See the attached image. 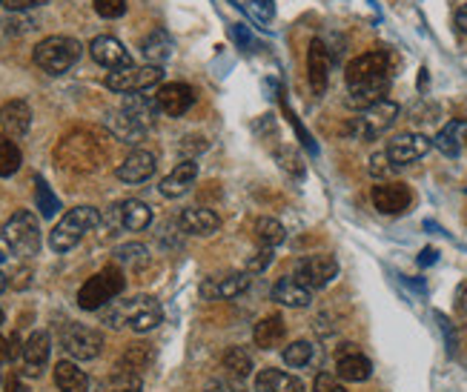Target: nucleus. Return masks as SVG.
I'll return each mask as SVG.
<instances>
[{"mask_svg": "<svg viewBox=\"0 0 467 392\" xmlns=\"http://www.w3.org/2000/svg\"><path fill=\"white\" fill-rule=\"evenodd\" d=\"M396 172V167L390 163V158H388V152H376L373 158H370V175L373 178H390Z\"/></svg>", "mask_w": 467, "mask_h": 392, "instance_id": "nucleus-43", "label": "nucleus"}, {"mask_svg": "<svg viewBox=\"0 0 467 392\" xmlns=\"http://www.w3.org/2000/svg\"><path fill=\"white\" fill-rule=\"evenodd\" d=\"M104 127H107V132L115 138V140H120V143H130V147H135V143L147 135V129L140 127V123H135L124 109H112V112H107V118H104Z\"/></svg>", "mask_w": 467, "mask_h": 392, "instance_id": "nucleus-26", "label": "nucleus"}, {"mask_svg": "<svg viewBox=\"0 0 467 392\" xmlns=\"http://www.w3.org/2000/svg\"><path fill=\"white\" fill-rule=\"evenodd\" d=\"M120 109H124L135 123H140L144 129H150L155 118H158V100L155 95H140V92H132V95H124V103H120Z\"/></svg>", "mask_w": 467, "mask_h": 392, "instance_id": "nucleus-28", "label": "nucleus"}, {"mask_svg": "<svg viewBox=\"0 0 467 392\" xmlns=\"http://www.w3.org/2000/svg\"><path fill=\"white\" fill-rule=\"evenodd\" d=\"M204 392H247V387H244L241 378H233V376H218L213 381L204 384Z\"/></svg>", "mask_w": 467, "mask_h": 392, "instance_id": "nucleus-40", "label": "nucleus"}, {"mask_svg": "<svg viewBox=\"0 0 467 392\" xmlns=\"http://www.w3.org/2000/svg\"><path fill=\"white\" fill-rule=\"evenodd\" d=\"M233 37H235L238 46H253V35L244 24H233Z\"/></svg>", "mask_w": 467, "mask_h": 392, "instance_id": "nucleus-47", "label": "nucleus"}, {"mask_svg": "<svg viewBox=\"0 0 467 392\" xmlns=\"http://www.w3.org/2000/svg\"><path fill=\"white\" fill-rule=\"evenodd\" d=\"M152 358H155L152 346L138 341V344H130V346L124 349V356H120V361H118V366H115V369H124V373L140 376V373H144V369L152 364Z\"/></svg>", "mask_w": 467, "mask_h": 392, "instance_id": "nucleus-32", "label": "nucleus"}, {"mask_svg": "<svg viewBox=\"0 0 467 392\" xmlns=\"http://www.w3.org/2000/svg\"><path fill=\"white\" fill-rule=\"evenodd\" d=\"M221 366H224V373L233 376V378H241V381H247L253 376V358L250 353H244V346H230L224 358H221Z\"/></svg>", "mask_w": 467, "mask_h": 392, "instance_id": "nucleus-33", "label": "nucleus"}, {"mask_svg": "<svg viewBox=\"0 0 467 392\" xmlns=\"http://www.w3.org/2000/svg\"><path fill=\"white\" fill-rule=\"evenodd\" d=\"M164 80V69L144 64V67H127V69H115L107 75V89L120 92V95H132V92H147L158 87Z\"/></svg>", "mask_w": 467, "mask_h": 392, "instance_id": "nucleus-10", "label": "nucleus"}, {"mask_svg": "<svg viewBox=\"0 0 467 392\" xmlns=\"http://www.w3.org/2000/svg\"><path fill=\"white\" fill-rule=\"evenodd\" d=\"M396 118H399V103L384 98V100L373 103V107L361 109L358 118H353L348 127H344V135L353 140H376L393 127Z\"/></svg>", "mask_w": 467, "mask_h": 392, "instance_id": "nucleus-7", "label": "nucleus"}, {"mask_svg": "<svg viewBox=\"0 0 467 392\" xmlns=\"http://www.w3.org/2000/svg\"><path fill=\"white\" fill-rule=\"evenodd\" d=\"M0 238L17 258H32L40 250V223L29 210H17L4 226H0Z\"/></svg>", "mask_w": 467, "mask_h": 392, "instance_id": "nucleus-8", "label": "nucleus"}, {"mask_svg": "<svg viewBox=\"0 0 467 392\" xmlns=\"http://www.w3.org/2000/svg\"><path fill=\"white\" fill-rule=\"evenodd\" d=\"M92 4H95V12L107 20H115L127 12V0H92Z\"/></svg>", "mask_w": 467, "mask_h": 392, "instance_id": "nucleus-41", "label": "nucleus"}, {"mask_svg": "<svg viewBox=\"0 0 467 392\" xmlns=\"http://www.w3.org/2000/svg\"><path fill=\"white\" fill-rule=\"evenodd\" d=\"M253 338L261 349H278L284 346V341H287V324H284L281 315H264L255 329H253Z\"/></svg>", "mask_w": 467, "mask_h": 392, "instance_id": "nucleus-27", "label": "nucleus"}, {"mask_svg": "<svg viewBox=\"0 0 467 392\" xmlns=\"http://www.w3.org/2000/svg\"><path fill=\"white\" fill-rule=\"evenodd\" d=\"M35 203H37V210H40V215H44V218H55L57 210H60L57 195L49 190V183L40 175L35 178Z\"/></svg>", "mask_w": 467, "mask_h": 392, "instance_id": "nucleus-39", "label": "nucleus"}, {"mask_svg": "<svg viewBox=\"0 0 467 392\" xmlns=\"http://www.w3.org/2000/svg\"><path fill=\"white\" fill-rule=\"evenodd\" d=\"M207 150V140L201 135H187L184 143H181V155H184V160H195V155H201Z\"/></svg>", "mask_w": 467, "mask_h": 392, "instance_id": "nucleus-44", "label": "nucleus"}, {"mask_svg": "<svg viewBox=\"0 0 467 392\" xmlns=\"http://www.w3.org/2000/svg\"><path fill=\"white\" fill-rule=\"evenodd\" d=\"M255 392H307V387H304L301 378L267 366L255 376Z\"/></svg>", "mask_w": 467, "mask_h": 392, "instance_id": "nucleus-29", "label": "nucleus"}, {"mask_svg": "<svg viewBox=\"0 0 467 392\" xmlns=\"http://www.w3.org/2000/svg\"><path fill=\"white\" fill-rule=\"evenodd\" d=\"M198 181V163L195 160H181L178 167L161 181V195L164 198H181L192 190V183Z\"/></svg>", "mask_w": 467, "mask_h": 392, "instance_id": "nucleus-24", "label": "nucleus"}, {"mask_svg": "<svg viewBox=\"0 0 467 392\" xmlns=\"http://www.w3.org/2000/svg\"><path fill=\"white\" fill-rule=\"evenodd\" d=\"M80 55H84L80 40L67 37V35H49L40 40L32 52L37 69H44L47 75H67L80 60Z\"/></svg>", "mask_w": 467, "mask_h": 392, "instance_id": "nucleus-6", "label": "nucleus"}, {"mask_svg": "<svg viewBox=\"0 0 467 392\" xmlns=\"http://www.w3.org/2000/svg\"><path fill=\"white\" fill-rule=\"evenodd\" d=\"M250 286V273H224V275H210L201 281L198 293L204 301H230L247 293Z\"/></svg>", "mask_w": 467, "mask_h": 392, "instance_id": "nucleus-14", "label": "nucleus"}, {"mask_svg": "<svg viewBox=\"0 0 467 392\" xmlns=\"http://www.w3.org/2000/svg\"><path fill=\"white\" fill-rule=\"evenodd\" d=\"M100 318L112 329L130 326L132 333H152V329L164 321V309L152 295H135L130 301H112L100 309Z\"/></svg>", "mask_w": 467, "mask_h": 392, "instance_id": "nucleus-3", "label": "nucleus"}, {"mask_svg": "<svg viewBox=\"0 0 467 392\" xmlns=\"http://www.w3.org/2000/svg\"><path fill=\"white\" fill-rule=\"evenodd\" d=\"M158 170V158L150 150H135L124 158V163H118L115 178L124 183H144L155 175Z\"/></svg>", "mask_w": 467, "mask_h": 392, "instance_id": "nucleus-20", "label": "nucleus"}, {"mask_svg": "<svg viewBox=\"0 0 467 392\" xmlns=\"http://www.w3.org/2000/svg\"><path fill=\"white\" fill-rule=\"evenodd\" d=\"M273 250H258L247 258V270L244 273H250V275H258V273H267V266L273 263Z\"/></svg>", "mask_w": 467, "mask_h": 392, "instance_id": "nucleus-42", "label": "nucleus"}, {"mask_svg": "<svg viewBox=\"0 0 467 392\" xmlns=\"http://www.w3.org/2000/svg\"><path fill=\"white\" fill-rule=\"evenodd\" d=\"M107 155H109L107 143L95 129H75L60 140L55 150L57 167H64L69 172H80V175L104 167Z\"/></svg>", "mask_w": 467, "mask_h": 392, "instance_id": "nucleus-2", "label": "nucleus"}, {"mask_svg": "<svg viewBox=\"0 0 467 392\" xmlns=\"http://www.w3.org/2000/svg\"><path fill=\"white\" fill-rule=\"evenodd\" d=\"M284 364L293 366V369H304V366H310L313 358H316V346L310 341H296L290 346H284Z\"/></svg>", "mask_w": 467, "mask_h": 392, "instance_id": "nucleus-38", "label": "nucleus"}, {"mask_svg": "<svg viewBox=\"0 0 467 392\" xmlns=\"http://www.w3.org/2000/svg\"><path fill=\"white\" fill-rule=\"evenodd\" d=\"M255 243L258 250H275V246L287 238V230L275 221V218H258L255 221Z\"/></svg>", "mask_w": 467, "mask_h": 392, "instance_id": "nucleus-34", "label": "nucleus"}, {"mask_svg": "<svg viewBox=\"0 0 467 392\" xmlns=\"http://www.w3.org/2000/svg\"><path fill=\"white\" fill-rule=\"evenodd\" d=\"M330 69H333L330 49L324 46V40H313L310 52H307V77H310V87H313V95L316 98H321L324 92H327Z\"/></svg>", "mask_w": 467, "mask_h": 392, "instance_id": "nucleus-19", "label": "nucleus"}, {"mask_svg": "<svg viewBox=\"0 0 467 392\" xmlns=\"http://www.w3.org/2000/svg\"><path fill=\"white\" fill-rule=\"evenodd\" d=\"M462 129H464V123H462V120H451L448 127L439 129V135L433 138V147H436L441 155L456 158L459 150H462Z\"/></svg>", "mask_w": 467, "mask_h": 392, "instance_id": "nucleus-35", "label": "nucleus"}, {"mask_svg": "<svg viewBox=\"0 0 467 392\" xmlns=\"http://www.w3.org/2000/svg\"><path fill=\"white\" fill-rule=\"evenodd\" d=\"M453 20H456V29H459L462 35H467V4L456 9V17H453Z\"/></svg>", "mask_w": 467, "mask_h": 392, "instance_id": "nucleus-52", "label": "nucleus"}, {"mask_svg": "<svg viewBox=\"0 0 467 392\" xmlns=\"http://www.w3.org/2000/svg\"><path fill=\"white\" fill-rule=\"evenodd\" d=\"M273 301H278L281 306H290V309H304V306H310L313 293L307 286H301L296 278H278L273 286Z\"/></svg>", "mask_w": 467, "mask_h": 392, "instance_id": "nucleus-30", "label": "nucleus"}, {"mask_svg": "<svg viewBox=\"0 0 467 392\" xmlns=\"http://www.w3.org/2000/svg\"><path fill=\"white\" fill-rule=\"evenodd\" d=\"M60 346L75 361H92L104 349V335L87 324H67L64 333H60Z\"/></svg>", "mask_w": 467, "mask_h": 392, "instance_id": "nucleus-11", "label": "nucleus"}, {"mask_svg": "<svg viewBox=\"0 0 467 392\" xmlns=\"http://www.w3.org/2000/svg\"><path fill=\"white\" fill-rule=\"evenodd\" d=\"M459 309H462V313L467 315V284H464L462 290H459Z\"/></svg>", "mask_w": 467, "mask_h": 392, "instance_id": "nucleus-55", "label": "nucleus"}, {"mask_svg": "<svg viewBox=\"0 0 467 392\" xmlns=\"http://www.w3.org/2000/svg\"><path fill=\"white\" fill-rule=\"evenodd\" d=\"M20 163H24V155H20L17 143L9 135H0V178H12Z\"/></svg>", "mask_w": 467, "mask_h": 392, "instance_id": "nucleus-37", "label": "nucleus"}, {"mask_svg": "<svg viewBox=\"0 0 467 392\" xmlns=\"http://www.w3.org/2000/svg\"><path fill=\"white\" fill-rule=\"evenodd\" d=\"M6 321V315H4V309H0V324H4Z\"/></svg>", "mask_w": 467, "mask_h": 392, "instance_id": "nucleus-58", "label": "nucleus"}, {"mask_svg": "<svg viewBox=\"0 0 467 392\" xmlns=\"http://www.w3.org/2000/svg\"><path fill=\"white\" fill-rule=\"evenodd\" d=\"M172 52H175V40L167 29H152L147 37H140V55H144V60L152 67L167 64Z\"/></svg>", "mask_w": 467, "mask_h": 392, "instance_id": "nucleus-25", "label": "nucleus"}, {"mask_svg": "<svg viewBox=\"0 0 467 392\" xmlns=\"http://www.w3.org/2000/svg\"><path fill=\"white\" fill-rule=\"evenodd\" d=\"M178 226L184 235L210 238L221 230V218L213 210H204V206H190V210L178 215Z\"/></svg>", "mask_w": 467, "mask_h": 392, "instance_id": "nucleus-22", "label": "nucleus"}, {"mask_svg": "<svg viewBox=\"0 0 467 392\" xmlns=\"http://www.w3.org/2000/svg\"><path fill=\"white\" fill-rule=\"evenodd\" d=\"M436 258H439L436 250H424V253L419 255V263H421V266H431V263H436Z\"/></svg>", "mask_w": 467, "mask_h": 392, "instance_id": "nucleus-54", "label": "nucleus"}, {"mask_svg": "<svg viewBox=\"0 0 467 392\" xmlns=\"http://www.w3.org/2000/svg\"><path fill=\"white\" fill-rule=\"evenodd\" d=\"M313 392H348V389H344V387L336 381V376L321 373V376L316 378V384H313Z\"/></svg>", "mask_w": 467, "mask_h": 392, "instance_id": "nucleus-45", "label": "nucleus"}, {"mask_svg": "<svg viewBox=\"0 0 467 392\" xmlns=\"http://www.w3.org/2000/svg\"><path fill=\"white\" fill-rule=\"evenodd\" d=\"M49 356H52V338L49 333H32L26 341H24V349H20V358H24V373L29 378H40L44 376V369L49 366Z\"/></svg>", "mask_w": 467, "mask_h": 392, "instance_id": "nucleus-18", "label": "nucleus"}, {"mask_svg": "<svg viewBox=\"0 0 467 392\" xmlns=\"http://www.w3.org/2000/svg\"><path fill=\"white\" fill-rule=\"evenodd\" d=\"M436 321L441 324V329H444V338H448V349L453 353V349H456V335H453V326H451V321L444 318L441 313H436Z\"/></svg>", "mask_w": 467, "mask_h": 392, "instance_id": "nucleus-49", "label": "nucleus"}, {"mask_svg": "<svg viewBox=\"0 0 467 392\" xmlns=\"http://www.w3.org/2000/svg\"><path fill=\"white\" fill-rule=\"evenodd\" d=\"M55 387L57 392H89V376L75 361L55 364Z\"/></svg>", "mask_w": 467, "mask_h": 392, "instance_id": "nucleus-31", "label": "nucleus"}, {"mask_svg": "<svg viewBox=\"0 0 467 392\" xmlns=\"http://www.w3.org/2000/svg\"><path fill=\"white\" fill-rule=\"evenodd\" d=\"M89 55H92V60L95 64H100L104 69H127V67H132V55L127 52V46L120 44L118 37H112V35H98L92 44H89Z\"/></svg>", "mask_w": 467, "mask_h": 392, "instance_id": "nucleus-17", "label": "nucleus"}, {"mask_svg": "<svg viewBox=\"0 0 467 392\" xmlns=\"http://www.w3.org/2000/svg\"><path fill=\"white\" fill-rule=\"evenodd\" d=\"M373 376V364L370 358L358 353L356 344H344L336 356V378L350 381V384H361Z\"/></svg>", "mask_w": 467, "mask_h": 392, "instance_id": "nucleus-16", "label": "nucleus"}, {"mask_svg": "<svg viewBox=\"0 0 467 392\" xmlns=\"http://www.w3.org/2000/svg\"><path fill=\"white\" fill-rule=\"evenodd\" d=\"M6 361H12V346L6 338H0V366H4Z\"/></svg>", "mask_w": 467, "mask_h": 392, "instance_id": "nucleus-53", "label": "nucleus"}, {"mask_svg": "<svg viewBox=\"0 0 467 392\" xmlns=\"http://www.w3.org/2000/svg\"><path fill=\"white\" fill-rule=\"evenodd\" d=\"M115 263L118 266H130V270H144V266L150 263V250L144 243H124V246H118L115 250Z\"/></svg>", "mask_w": 467, "mask_h": 392, "instance_id": "nucleus-36", "label": "nucleus"}, {"mask_svg": "<svg viewBox=\"0 0 467 392\" xmlns=\"http://www.w3.org/2000/svg\"><path fill=\"white\" fill-rule=\"evenodd\" d=\"M9 290V275H4V273H0V295H4Z\"/></svg>", "mask_w": 467, "mask_h": 392, "instance_id": "nucleus-57", "label": "nucleus"}, {"mask_svg": "<svg viewBox=\"0 0 467 392\" xmlns=\"http://www.w3.org/2000/svg\"><path fill=\"white\" fill-rule=\"evenodd\" d=\"M253 9H255V15H258L261 20H270V17L275 15V6H273V0H255V4H253Z\"/></svg>", "mask_w": 467, "mask_h": 392, "instance_id": "nucleus-48", "label": "nucleus"}, {"mask_svg": "<svg viewBox=\"0 0 467 392\" xmlns=\"http://www.w3.org/2000/svg\"><path fill=\"white\" fill-rule=\"evenodd\" d=\"M104 215H100L95 206H75L64 218L55 223V230L49 232V246L52 253H69L84 241L87 232H92L95 226H100Z\"/></svg>", "mask_w": 467, "mask_h": 392, "instance_id": "nucleus-5", "label": "nucleus"}, {"mask_svg": "<svg viewBox=\"0 0 467 392\" xmlns=\"http://www.w3.org/2000/svg\"><path fill=\"white\" fill-rule=\"evenodd\" d=\"M393 84V67L388 52H364L348 67V107L368 109L373 103L384 100Z\"/></svg>", "mask_w": 467, "mask_h": 392, "instance_id": "nucleus-1", "label": "nucleus"}, {"mask_svg": "<svg viewBox=\"0 0 467 392\" xmlns=\"http://www.w3.org/2000/svg\"><path fill=\"white\" fill-rule=\"evenodd\" d=\"M100 223H107V230H112V232H144L152 223V210L144 201L127 198V201L109 206Z\"/></svg>", "mask_w": 467, "mask_h": 392, "instance_id": "nucleus-9", "label": "nucleus"}, {"mask_svg": "<svg viewBox=\"0 0 467 392\" xmlns=\"http://www.w3.org/2000/svg\"><path fill=\"white\" fill-rule=\"evenodd\" d=\"M278 160H284V163H281L284 170H296L298 175L304 172V170H301V163H298V158H296V152H278Z\"/></svg>", "mask_w": 467, "mask_h": 392, "instance_id": "nucleus-50", "label": "nucleus"}, {"mask_svg": "<svg viewBox=\"0 0 467 392\" xmlns=\"http://www.w3.org/2000/svg\"><path fill=\"white\" fill-rule=\"evenodd\" d=\"M4 387H6V392H29V387H26L24 381H20L17 376H9Z\"/></svg>", "mask_w": 467, "mask_h": 392, "instance_id": "nucleus-51", "label": "nucleus"}, {"mask_svg": "<svg viewBox=\"0 0 467 392\" xmlns=\"http://www.w3.org/2000/svg\"><path fill=\"white\" fill-rule=\"evenodd\" d=\"M0 123H4V132L17 140V138H24L32 127V107L26 100H6L4 107H0Z\"/></svg>", "mask_w": 467, "mask_h": 392, "instance_id": "nucleus-23", "label": "nucleus"}, {"mask_svg": "<svg viewBox=\"0 0 467 392\" xmlns=\"http://www.w3.org/2000/svg\"><path fill=\"white\" fill-rule=\"evenodd\" d=\"M155 100H158V109L164 112V115L181 118V115H187L192 109L195 89L190 84H164V87L158 89Z\"/></svg>", "mask_w": 467, "mask_h": 392, "instance_id": "nucleus-21", "label": "nucleus"}, {"mask_svg": "<svg viewBox=\"0 0 467 392\" xmlns=\"http://www.w3.org/2000/svg\"><path fill=\"white\" fill-rule=\"evenodd\" d=\"M9 258H12V250H9V246L4 243V238H0V263L9 261Z\"/></svg>", "mask_w": 467, "mask_h": 392, "instance_id": "nucleus-56", "label": "nucleus"}, {"mask_svg": "<svg viewBox=\"0 0 467 392\" xmlns=\"http://www.w3.org/2000/svg\"><path fill=\"white\" fill-rule=\"evenodd\" d=\"M338 275V261L333 255H307V258H301L296 261L293 266V278L301 284V286H307L310 293L316 290H324L327 284H333Z\"/></svg>", "mask_w": 467, "mask_h": 392, "instance_id": "nucleus-12", "label": "nucleus"}, {"mask_svg": "<svg viewBox=\"0 0 467 392\" xmlns=\"http://www.w3.org/2000/svg\"><path fill=\"white\" fill-rule=\"evenodd\" d=\"M124 286H127L124 270H120L118 263H109L78 290V306L87 309V313H100V309L109 306L120 293H124Z\"/></svg>", "mask_w": 467, "mask_h": 392, "instance_id": "nucleus-4", "label": "nucleus"}, {"mask_svg": "<svg viewBox=\"0 0 467 392\" xmlns=\"http://www.w3.org/2000/svg\"><path fill=\"white\" fill-rule=\"evenodd\" d=\"M431 147H433V140H431L428 135L401 132V135H396V138L388 140V150H384V152H388L390 163L399 170V167H408V163L424 158V155L431 152Z\"/></svg>", "mask_w": 467, "mask_h": 392, "instance_id": "nucleus-13", "label": "nucleus"}, {"mask_svg": "<svg viewBox=\"0 0 467 392\" xmlns=\"http://www.w3.org/2000/svg\"><path fill=\"white\" fill-rule=\"evenodd\" d=\"M410 203L413 192L401 181H381L379 187H373V206L381 215H401L410 210Z\"/></svg>", "mask_w": 467, "mask_h": 392, "instance_id": "nucleus-15", "label": "nucleus"}, {"mask_svg": "<svg viewBox=\"0 0 467 392\" xmlns=\"http://www.w3.org/2000/svg\"><path fill=\"white\" fill-rule=\"evenodd\" d=\"M0 4H4L9 12H29V9L49 4V0H0Z\"/></svg>", "mask_w": 467, "mask_h": 392, "instance_id": "nucleus-46", "label": "nucleus"}]
</instances>
